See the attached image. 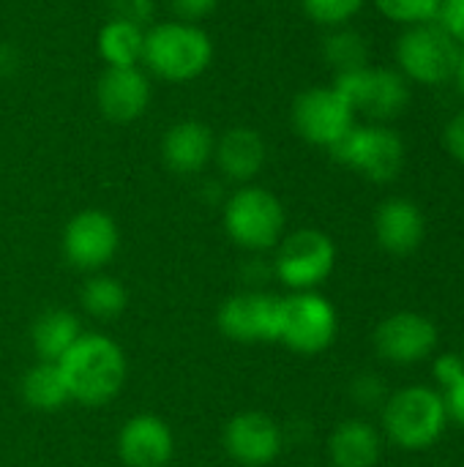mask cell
I'll use <instances>...</instances> for the list:
<instances>
[{"label":"cell","instance_id":"obj_24","mask_svg":"<svg viewBox=\"0 0 464 467\" xmlns=\"http://www.w3.org/2000/svg\"><path fill=\"white\" fill-rule=\"evenodd\" d=\"M323 55H325L328 66L336 68V74L369 66L366 41L356 30H347V27H334V33H328V38L323 44Z\"/></svg>","mask_w":464,"mask_h":467},{"label":"cell","instance_id":"obj_4","mask_svg":"<svg viewBox=\"0 0 464 467\" xmlns=\"http://www.w3.org/2000/svg\"><path fill=\"white\" fill-rule=\"evenodd\" d=\"M462 47L432 19L410 25L397 44L399 68L424 85H443L457 74Z\"/></svg>","mask_w":464,"mask_h":467},{"label":"cell","instance_id":"obj_25","mask_svg":"<svg viewBox=\"0 0 464 467\" xmlns=\"http://www.w3.org/2000/svg\"><path fill=\"white\" fill-rule=\"evenodd\" d=\"M82 306L98 320H112L126 309V290L112 276H93L82 290Z\"/></svg>","mask_w":464,"mask_h":467},{"label":"cell","instance_id":"obj_30","mask_svg":"<svg viewBox=\"0 0 464 467\" xmlns=\"http://www.w3.org/2000/svg\"><path fill=\"white\" fill-rule=\"evenodd\" d=\"M112 16L145 25L153 16V0H112Z\"/></svg>","mask_w":464,"mask_h":467},{"label":"cell","instance_id":"obj_16","mask_svg":"<svg viewBox=\"0 0 464 467\" xmlns=\"http://www.w3.org/2000/svg\"><path fill=\"white\" fill-rule=\"evenodd\" d=\"M427 235L424 213L416 202L405 197L386 200L375 213V238L380 249H386L394 257L413 254Z\"/></svg>","mask_w":464,"mask_h":467},{"label":"cell","instance_id":"obj_22","mask_svg":"<svg viewBox=\"0 0 464 467\" xmlns=\"http://www.w3.org/2000/svg\"><path fill=\"white\" fill-rule=\"evenodd\" d=\"M79 337H82L79 323L66 309L44 312L33 326V345L41 361H60Z\"/></svg>","mask_w":464,"mask_h":467},{"label":"cell","instance_id":"obj_32","mask_svg":"<svg viewBox=\"0 0 464 467\" xmlns=\"http://www.w3.org/2000/svg\"><path fill=\"white\" fill-rule=\"evenodd\" d=\"M353 394H356V400H358L361 405H366V408H372V405H377V402H386V389H383L380 378H375V375L358 378L356 386H353Z\"/></svg>","mask_w":464,"mask_h":467},{"label":"cell","instance_id":"obj_9","mask_svg":"<svg viewBox=\"0 0 464 467\" xmlns=\"http://www.w3.org/2000/svg\"><path fill=\"white\" fill-rule=\"evenodd\" d=\"M334 265H336V246L320 230L312 227L295 230L279 244L276 274L287 287L298 293L323 285L331 276Z\"/></svg>","mask_w":464,"mask_h":467},{"label":"cell","instance_id":"obj_12","mask_svg":"<svg viewBox=\"0 0 464 467\" xmlns=\"http://www.w3.org/2000/svg\"><path fill=\"white\" fill-rule=\"evenodd\" d=\"M219 326L235 342H276L282 328V298L263 293L232 296L219 312Z\"/></svg>","mask_w":464,"mask_h":467},{"label":"cell","instance_id":"obj_6","mask_svg":"<svg viewBox=\"0 0 464 467\" xmlns=\"http://www.w3.org/2000/svg\"><path fill=\"white\" fill-rule=\"evenodd\" d=\"M331 156L375 183H388L405 167V142L394 129L356 123L331 148Z\"/></svg>","mask_w":464,"mask_h":467},{"label":"cell","instance_id":"obj_34","mask_svg":"<svg viewBox=\"0 0 464 467\" xmlns=\"http://www.w3.org/2000/svg\"><path fill=\"white\" fill-rule=\"evenodd\" d=\"M446 148H449V153L457 161L464 164V109L449 123V129H446Z\"/></svg>","mask_w":464,"mask_h":467},{"label":"cell","instance_id":"obj_20","mask_svg":"<svg viewBox=\"0 0 464 467\" xmlns=\"http://www.w3.org/2000/svg\"><path fill=\"white\" fill-rule=\"evenodd\" d=\"M328 451L336 467H375L383 451V441L372 424L350 419L334 430Z\"/></svg>","mask_w":464,"mask_h":467},{"label":"cell","instance_id":"obj_17","mask_svg":"<svg viewBox=\"0 0 464 467\" xmlns=\"http://www.w3.org/2000/svg\"><path fill=\"white\" fill-rule=\"evenodd\" d=\"M216 137L202 120H180L161 140V159L178 175H194L213 159Z\"/></svg>","mask_w":464,"mask_h":467},{"label":"cell","instance_id":"obj_36","mask_svg":"<svg viewBox=\"0 0 464 467\" xmlns=\"http://www.w3.org/2000/svg\"><path fill=\"white\" fill-rule=\"evenodd\" d=\"M462 358H464V350H462Z\"/></svg>","mask_w":464,"mask_h":467},{"label":"cell","instance_id":"obj_3","mask_svg":"<svg viewBox=\"0 0 464 467\" xmlns=\"http://www.w3.org/2000/svg\"><path fill=\"white\" fill-rule=\"evenodd\" d=\"M383 427L405 451L432 449L449 427L443 394L429 386H407L391 394L383 402Z\"/></svg>","mask_w":464,"mask_h":467},{"label":"cell","instance_id":"obj_8","mask_svg":"<svg viewBox=\"0 0 464 467\" xmlns=\"http://www.w3.org/2000/svg\"><path fill=\"white\" fill-rule=\"evenodd\" d=\"M336 309L317 293H295L282 298V328L279 342L295 353H323L336 339Z\"/></svg>","mask_w":464,"mask_h":467},{"label":"cell","instance_id":"obj_27","mask_svg":"<svg viewBox=\"0 0 464 467\" xmlns=\"http://www.w3.org/2000/svg\"><path fill=\"white\" fill-rule=\"evenodd\" d=\"M375 5L399 25H421L438 16L440 0H375Z\"/></svg>","mask_w":464,"mask_h":467},{"label":"cell","instance_id":"obj_21","mask_svg":"<svg viewBox=\"0 0 464 467\" xmlns=\"http://www.w3.org/2000/svg\"><path fill=\"white\" fill-rule=\"evenodd\" d=\"M96 44H98V55L107 63V68L139 66L142 49H145V27L112 16L101 25Z\"/></svg>","mask_w":464,"mask_h":467},{"label":"cell","instance_id":"obj_11","mask_svg":"<svg viewBox=\"0 0 464 467\" xmlns=\"http://www.w3.org/2000/svg\"><path fill=\"white\" fill-rule=\"evenodd\" d=\"M438 326L421 312H394L375 331V350L394 367H413L438 350Z\"/></svg>","mask_w":464,"mask_h":467},{"label":"cell","instance_id":"obj_5","mask_svg":"<svg viewBox=\"0 0 464 467\" xmlns=\"http://www.w3.org/2000/svg\"><path fill=\"white\" fill-rule=\"evenodd\" d=\"M224 227L243 249H271L282 241L284 208L268 189L243 186L224 205Z\"/></svg>","mask_w":464,"mask_h":467},{"label":"cell","instance_id":"obj_29","mask_svg":"<svg viewBox=\"0 0 464 467\" xmlns=\"http://www.w3.org/2000/svg\"><path fill=\"white\" fill-rule=\"evenodd\" d=\"M432 372H435V380H438L440 391L449 389V386H454L457 380H462L464 378L462 353H443V356H438Z\"/></svg>","mask_w":464,"mask_h":467},{"label":"cell","instance_id":"obj_15","mask_svg":"<svg viewBox=\"0 0 464 467\" xmlns=\"http://www.w3.org/2000/svg\"><path fill=\"white\" fill-rule=\"evenodd\" d=\"M224 443L241 465H268L282 451V430L265 413H241L227 424Z\"/></svg>","mask_w":464,"mask_h":467},{"label":"cell","instance_id":"obj_7","mask_svg":"<svg viewBox=\"0 0 464 467\" xmlns=\"http://www.w3.org/2000/svg\"><path fill=\"white\" fill-rule=\"evenodd\" d=\"M334 88L347 99V104L356 112H364L375 120H388L405 112L410 101L407 79L399 71L391 68H356L336 74Z\"/></svg>","mask_w":464,"mask_h":467},{"label":"cell","instance_id":"obj_31","mask_svg":"<svg viewBox=\"0 0 464 467\" xmlns=\"http://www.w3.org/2000/svg\"><path fill=\"white\" fill-rule=\"evenodd\" d=\"M170 5H172V11H175L178 19L197 22L200 25V19L208 16L219 5V0H170Z\"/></svg>","mask_w":464,"mask_h":467},{"label":"cell","instance_id":"obj_18","mask_svg":"<svg viewBox=\"0 0 464 467\" xmlns=\"http://www.w3.org/2000/svg\"><path fill=\"white\" fill-rule=\"evenodd\" d=\"M118 446L129 467H164L172 457V432L156 416H137L123 427Z\"/></svg>","mask_w":464,"mask_h":467},{"label":"cell","instance_id":"obj_26","mask_svg":"<svg viewBox=\"0 0 464 467\" xmlns=\"http://www.w3.org/2000/svg\"><path fill=\"white\" fill-rule=\"evenodd\" d=\"M309 19L323 27H345L361 8L364 0H301Z\"/></svg>","mask_w":464,"mask_h":467},{"label":"cell","instance_id":"obj_19","mask_svg":"<svg viewBox=\"0 0 464 467\" xmlns=\"http://www.w3.org/2000/svg\"><path fill=\"white\" fill-rule=\"evenodd\" d=\"M213 159L230 181L249 183L265 164V140L249 126H235L216 140Z\"/></svg>","mask_w":464,"mask_h":467},{"label":"cell","instance_id":"obj_13","mask_svg":"<svg viewBox=\"0 0 464 467\" xmlns=\"http://www.w3.org/2000/svg\"><path fill=\"white\" fill-rule=\"evenodd\" d=\"M63 252L71 265L93 271L112 260L118 252V224L104 211H82L77 213L63 233Z\"/></svg>","mask_w":464,"mask_h":467},{"label":"cell","instance_id":"obj_35","mask_svg":"<svg viewBox=\"0 0 464 467\" xmlns=\"http://www.w3.org/2000/svg\"><path fill=\"white\" fill-rule=\"evenodd\" d=\"M457 79H459V88H462V93H464V47H462V52H459V66H457V74H454Z\"/></svg>","mask_w":464,"mask_h":467},{"label":"cell","instance_id":"obj_28","mask_svg":"<svg viewBox=\"0 0 464 467\" xmlns=\"http://www.w3.org/2000/svg\"><path fill=\"white\" fill-rule=\"evenodd\" d=\"M435 22L459 44L464 47V0H440Z\"/></svg>","mask_w":464,"mask_h":467},{"label":"cell","instance_id":"obj_33","mask_svg":"<svg viewBox=\"0 0 464 467\" xmlns=\"http://www.w3.org/2000/svg\"><path fill=\"white\" fill-rule=\"evenodd\" d=\"M443 402H446V413H449V421H454L457 427L464 430V378L457 380L454 386L443 389Z\"/></svg>","mask_w":464,"mask_h":467},{"label":"cell","instance_id":"obj_23","mask_svg":"<svg viewBox=\"0 0 464 467\" xmlns=\"http://www.w3.org/2000/svg\"><path fill=\"white\" fill-rule=\"evenodd\" d=\"M22 394L36 410H57L71 400L57 361H41L38 367H33L22 383Z\"/></svg>","mask_w":464,"mask_h":467},{"label":"cell","instance_id":"obj_14","mask_svg":"<svg viewBox=\"0 0 464 467\" xmlns=\"http://www.w3.org/2000/svg\"><path fill=\"white\" fill-rule=\"evenodd\" d=\"M150 79L139 66L104 68L96 85V101L107 120L131 123L148 112L150 104Z\"/></svg>","mask_w":464,"mask_h":467},{"label":"cell","instance_id":"obj_2","mask_svg":"<svg viewBox=\"0 0 464 467\" xmlns=\"http://www.w3.org/2000/svg\"><path fill=\"white\" fill-rule=\"evenodd\" d=\"M57 367L66 378L68 397L82 405L109 402L126 378V358L120 348L98 334H82Z\"/></svg>","mask_w":464,"mask_h":467},{"label":"cell","instance_id":"obj_10","mask_svg":"<svg viewBox=\"0 0 464 467\" xmlns=\"http://www.w3.org/2000/svg\"><path fill=\"white\" fill-rule=\"evenodd\" d=\"M293 126L306 142L331 150L356 126V109L334 85L309 88L293 101Z\"/></svg>","mask_w":464,"mask_h":467},{"label":"cell","instance_id":"obj_1","mask_svg":"<svg viewBox=\"0 0 464 467\" xmlns=\"http://www.w3.org/2000/svg\"><path fill=\"white\" fill-rule=\"evenodd\" d=\"M142 63L159 79L191 82L213 63V41L197 22L170 19L145 30Z\"/></svg>","mask_w":464,"mask_h":467}]
</instances>
